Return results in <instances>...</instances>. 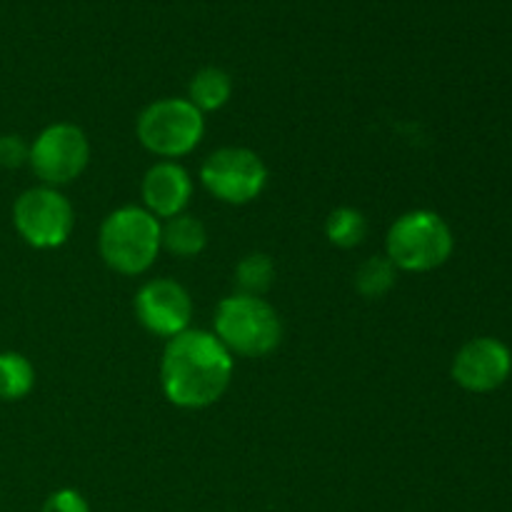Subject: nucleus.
<instances>
[{
	"label": "nucleus",
	"mask_w": 512,
	"mask_h": 512,
	"mask_svg": "<svg viewBox=\"0 0 512 512\" xmlns=\"http://www.w3.org/2000/svg\"><path fill=\"white\" fill-rule=\"evenodd\" d=\"M235 358L213 330L188 328L165 343L160 358V388L180 410H205L230 388Z\"/></svg>",
	"instance_id": "f257e3e1"
},
{
	"label": "nucleus",
	"mask_w": 512,
	"mask_h": 512,
	"mask_svg": "<svg viewBox=\"0 0 512 512\" xmlns=\"http://www.w3.org/2000/svg\"><path fill=\"white\" fill-rule=\"evenodd\" d=\"M163 250V223L140 205H123L105 215L98 233V253L113 273L145 275Z\"/></svg>",
	"instance_id": "f03ea898"
},
{
	"label": "nucleus",
	"mask_w": 512,
	"mask_h": 512,
	"mask_svg": "<svg viewBox=\"0 0 512 512\" xmlns=\"http://www.w3.org/2000/svg\"><path fill=\"white\" fill-rule=\"evenodd\" d=\"M213 333L240 358H268L283 343V320L265 298L235 293L218 303Z\"/></svg>",
	"instance_id": "7ed1b4c3"
},
{
	"label": "nucleus",
	"mask_w": 512,
	"mask_h": 512,
	"mask_svg": "<svg viewBox=\"0 0 512 512\" xmlns=\"http://www.w3.org/2000/svg\"><path fill=\"white\" fill-rule=\"evenodd\" d=\"M453 250V230L435 210H408L390 225L385 235V255L398 273H430L443 268Z\"/></svg>",
	"instance_id": "20e7f679"
},
{
	"label": "nucleus",
	"mask_w": 512,
	"mask_h": 512,
	"mask_svg": "<svg viewBox=\"0 0 512 512\" xmlns=\"http://www.w3.org/2000/svg\"><path fill=\"white\" fill-rule=\"evenodd\" d=\"M135 135L155 158L178 160L200 145L205 135V115L188 98H160L140 110Z\"/></svg>",
	"instance_id": "39448f33"
},
{
	"label": "nucleus",
	"mask_w": 512,
	"mask_h": 512,
	"mask_svg": "<svg viewBox=\"0 0 512 512\" xmlns=\"http://www.w3.org/2000/svg\"><path fill=\"white\" fill-rule=\"evenodd\" d=\"M200 183L220 203L248 205L263 195L268 185V165L255 150L225 145L203 160Z\"/></svg>",
	"instance_id": "423d86ee"
},
{
	"label": "nucleus",
	"mask_w": 512,
	"mask_h": 512,
	"mask_svg": "<svg viewBox=\"0 0 512 512\" xmlns=\"http://www.w3.org/2000/svg\"><path fill=\"white\" fill-rule=\"evenodd\" d=\"M13 225L30 248L55 250L68 243L75 230L73 203L60 193V188L35 185L15 200Z\"/></svg>",
	"instance_id": "0eeeda50"
},
{
	"label": "nucleus",
	"mask_w": 512,
	"mask_h": 512,
	"mask_svg": "<svg viewBox=\"0 0 512 512\" xmlns=\"http://www.w3.org/2000/svg\"><path fill=\"white\" fill-rule=\"evenodd\" d=\"M90 140L75 123H53L40 130L30 143V170L40 185L63 188L75 183L90 163Z\"/></svg>",
	"instance_id": "6e6552de"
},
{
	"label": "nucleus",
	"mask_w": 512,
	"mask_h": 512,
	"mask_svg": "<svg viewBox=\"0 0 512 512\" xmlns=\"http://www.w3.org/2000/svg\"><path fill=\"white\" fill-rule=\"evenodd\" d=\"M133 308L138 323L155 338H175L193 320V298L178 280L170 278H153L140 285Z\"/></svg>",
	"instance_id": "1a4fd4ad"
},
{
	"label": "nucleus",
	"mask_w": 512,
	"mask_h": 512,
	"mask_svg": "<svg viewBox=\"0 0 512 512\" xmlns=\"http://www.w3.org/2000/svg\"><path fill=\"white\" fill-rule=\"evenodd\" d=\"M453 380L468 393H493L508 383L512 373V353L508 345L498 338H473L455 353Z\"/></svg>",
	"instance_id": "9d476101"
},
{
	"label": "nucleus",
	"mask_w": 512,
	"mask_h": 512,
	"mask_svg": "<svg viewBox=\"0 0 512 512\" xmlns=\"http://www.w3.org/2000/svg\"><path fill=\"white\" fill-rule=\"evenodd\" d=\"M140 195L143 208L163 223L185 213L193 200V178L178 160H158L145 170Z\"/></svg>",
	"instance_id": "9b49d317"
},
{
	"label": "nucleus",
	"mask_w": 512,
	"mask_h": 512,
	"mask_svg": "<svg viewBox=\"0 0 512 512\" xmlns=\"http://www.w3.org/2000/svg\"><path fill=\"white\" fill-rule=\"evenodd\" d=\"M185 98L200 110V113H218L233 98V78L230 73H225L223 68H215V65H208V68H200L198 73L190 78L188 95Z\"/></svg>",
	"instance_id": "f8f14e48"
},
{
	"label": "nucleus",
	"mask_w": 512,
	"mask_h": 512,
	"mask_svg": "<svg viewBox=\"0 0 512 512\" xmlns=\"http://www.w3.org/2000/svg\"><path fill=\"white\" fill-rule=\"evenodd\" d=\"M208 248V228L195 215L183 213L163 220V250L175 258H198Z\"/></svg>",
	"instance_id": "ddd939ff"
},
{
	"label": "nucleus",
	"mask_w": 512,
	"mask_h": 512,
	"mask_svg": "<svg viewBox=\"0 0 512 512\" xmlns=\"http://www.w3.org/2000/svg\"><path fill=\"white\" fill-rule=\"evenodd\" d=\"M35 388V365L15 350H0V400L18 403Z\"/></svg>",
	"instance_id": "4468645a"
},
{
	"label": "nucleus",
	"mask_w": 512,
	"mask_h": 512,
	"mask_svg": "<svg viewBox=\"0 0 512 512\" xmlns=\"http://www.w3.org/2000/svg\"><path fill=\"white\" fill-rule=\"evenodd\" d=\"M325 238L340 250H353L368 238V218L353 205H340L325 218Z\"/></svg>",
	"instance_id": "2eb2a0df"
},
{
	"label": "nucleus",
	"mask_w": 512,
	"mask_h": 512,
	"mask_svg": "<svg viewBox=\"0 0 512 512\" xmlns=\"http://www.w3.org/2000/svg\"><path fill=\"white\" fill-rule=\"evenodd\" d=\"M235 283L238 293L263 298L275 283V263L265 253H248L235 265Z\"/></svg>",
	"instance_id": "dca6fc26"
},
{
	"label": "nucleus",
	"mask_w": 512,
	"mask_h": 512,
	"mask_svg": "<svg viewBox=\"0 0 512 512\" xmlns=\"http://www.w3.org/2000/svg\"><path fill=\"white\" fill-rule=\"evenodd\" d=\"M398 283V268L388 260V255H373L365 260L355 273V290L365 300L385 298Z\"/></svg>",
	"instance_id": "f3484780"
},
{
	"label": "nucleus",
	"mask_w": 512,
	"mask_h": 512,
	"mask_svg": "<svg viewBox=\"0 0 512 512\" xmlns=\"http://www.w3.org/2000/svg\"><path fill=\"white\" fill-rule=\"evenodd\" d=\"M30 160V143H25L23 135L5 133L0 135V168L18 170L28 165Z\"/></svg>",
	"instance_id": "a211bd4d"
},
{
	"label": "nucleus",
	"mask_w": 512,
	"mask_h": 512,
	"mask_svg": "<svg viewBox=\"0 0 512 512\" xmlns=\"http://www.w3.org/2000/svg\"><path fill=\"white\" fill-rule=\"evenodd\" d=\"M40 512H93L85 495L75 488H60L45 498Z\"/></svg>",
	"instance_id": "6ab92c4d"
}]
</instances>
